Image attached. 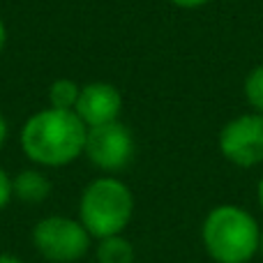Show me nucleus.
<instances>
[{"label":"nucleus","mask_w":263,"mask_h":263,"mask_svg":"<svg viewBox=\"0 0 263 263\" xmlns=\"http://www.w3.org/2000/svg\"><path fill=\"white\" fill-rule=\"evenodd\" d=\"M0 263H26L21 256L12 254V252H0Z\"/></svg>","instance_id":"obj_15"},{"label":"nucleus","mask_w":263,"mask_h":263,"mask_svg":"<svg viewBox=\"0 0 263 263\" xmlns=\"http://www.w3.org/2000/svg\"><path fill=\"white\" fill-rule=\"evenodd\" d=\"M242 92H245L250 109L263 116V65H256L254 69H250L245 83H242Z\"/></svg>","instance_id":"obj_11"},{"label":"nucleus","mask_w":263,"mask_h":263,"mask_svg":"<svg viewBox=\"0 0 263 263\" xmlns=\"http://www.w3.org/2000/svg\"><path fill=\"white\" fill-rule=\"evenodd\" d=\"M219 155L238 168H254L263 164V116L240 114L231 118L217 134Z\"/></svg>","instance_id":"obj_6"},{"label":"nucleus","mask_w":263,"mask_h":263,"mask_svg":"<svg viewBox=\"0 0 263 263\" xmlns=\"http://www.w3.org/2000/svg\"><path fill=\"white\" fill-rule=\"evenodd\" d=\"M86 132L88 127L74 111H58L46 106L23 123L18 143L28 162L35 166L63 168L83 157Z\"/></svg>","instance_id":"obj_1"},{"label":"nucleus","mask_w":263,"mask_h":263,"mask_svg":"<svg viewBox=\"0 0 263 263\" xmlns=\"http://www.w3.org/2000/svg\"><path fill=\"white\" fill-rule=\"evenodd\" d=\"M44 263H46V261H44Z\"/></svg>","instance_id":"obj_19"},{"label":"nucleus","mask_w":263,"mask_h":263,"mask_svg":"<svg viewBox=\"0 0 263 263\" xmlns=\"http://www.w3.org/2000/svg\"><path fill=\"white\" fill-rule=\"evenodd\" d=\"M95 259L97 263H134L136 252L129 238H125V233H120V236H109L97 240Z\"/></svg>","instance_id":"obj_9"},{"label":"nucleus","mask_w":263,"mask_h":263,"mask_svg":"<svg viewBox=\"0 0 263 263\" xmlns=\"http://www.w3.org/2000/svg\"><path fill=\"white\" fill-rule=\"evenodd\" d=\"M168 3L180 9H199V7H203V5H208L210 0H168Z\"/></svg>","instance_id":"obj_13"},{"label":"nucleus","mask_w":263,"mask_h":263,"mask_svg":"<svg viewBox=\"0 0 263 263\" xmlns=\"http://www.w3.org/2000/svg\"><path fill=\"white\" fill-rule=\"evenodd\" d=\"M81 86L74 79H55L49 86V106L58 111H74L77 109Z\"/></svg>","instance_id":"obj_10"},{"label":"nucleus","mask_w":263,"mask_h":263,"mask_svg":"<svg viewBox=\"0 0 263 263\" xmlns=\"http://www.w3.org/2000/svg\"><path fill=\"white\" fill-rule=\"evenodd\" d=\"M134 217V194L129 185L116 176H100L90 180L79 199V222L92 240L120 236Z\"/></svg>","instance_id":"obj_3"},{"label":"nucleus","mask_w":263,"mask_h":263,"mask_svg":"<svg viewBox=\"0 0 263 263\" xmlns=\"http://www.w3.org/2000/svg\"><path fill=\"white\" fill-rule=\"evenodd\" d=\"M12 194L16 201L28 205L44 203L51 196V180L40 166L21 168L12 176Z\"/></svg>","instance_id":"obj_8"},{"label":"nucleus","mask_w":263,"mask_h":263,"mask_svg":"<svg viewBox=\"0 0 263 263\" xmlns=\"http://www.w3.org/2000/svg\"><path fill=\"white\" fill-rule=\"evenodd\" d=\"M9 136V125H7V118H5L3 114H0V148L5 145V141H7Z\"/></svg>","instance_id":"obj_14"},{"label":"nucleus","mask_w":263,"mask_h":263,"mask_svg":"<svg viewBox=\"0 0 263 263\" xmlns=\"http://www.w3.org/2000/svg\"><path fill=\"white\" fill-rule=\"evenodd\" d=\"M256 201H259V208L263 210V176H261L259 185H256Z\"/></svg>","instance_id":"obj_17"},{"label":"nucleus","mask_w":263,"mask_h":263,"mask_svg":"<svg viewBox=\"0 0 263 263\" xmlns=\"http://www.w3.org/2000/svg\"><path fill=\"white\" fill-rule=\"evenodd\" d=\"M5 44H7V26H5V21L0 18V53L5 51Z\"/></svg>","instance_id":"obj_16"},{"label":"nucleus","mask_w":263,"mask_h":263,"mask_svg":"<svg viewBox=\"0 0 263 263\" xmlns=\"http://www.w3.org/2000/svg\"><path fill=\"white\" fill-rule=\"evenodd\" d=\"M30 242L46 263H77L90 252L92 236L79 222V217L46 215L35 222Z\"/></svg>","instance_id":"obj_4"},{"label":"nucleus","mask_w":263,"mask_h":263,"mask_svg":"<svg viewBox=\"0 0 263 263\" xmlns=\"http://www.w3.org/2000/svg\"><path fill=\"white\" fill-rule=\"evenodd\" d=\"M14 194H12V176L0 166V210H5L12 203Z\"/></svg>","instance_id":"obj_12"},{"label":"nucleus","mask_w":263,"mask_h":263,"mask_svg":"<svg viewBox=\"0 0 263 263\" xmlns=\"http://www.w3.org/2000/svg\"><path fill=\"white\" fill-rule=\"evenodd\" d=\"M261 224L247 208L219 203L201 224V245L215 263H250L259 256Z\"/></svg>","instance_id":"obj_2"},{"label":"nucleus","mask_w":263,"mask_h":263,"mask_svg":"<svg viewBox=\"0 0 263 263\" xmlns=\"http://www.w3.org/2000/svg\"><path fill=\"white\" fill-rule=\"evenodd\" d=\"M259 256L263 259V227H261V242H259Z\"/></svg>","instance_id":"obj_18"},{"label":"nucleus","mask_w":263,"mask_h":263,"mask_svg":"<svg viewBox=\"0 0 263 263\" xmlns=\"http://www.w3.org/2000/svg\"><path fill=\"white\" fill-rule=\"evenodd\" d=\"M74 114L81 118L86 127H100V125L120 120L123 114V95L114 83L92 81L81 86L77 109Z\"/></svg>","instance_id":"obj_7"},{"label":"nucleus","mask_w":263,"mask_h":263,"mask_svg":"<svg viewBox=\"0 0 263 263\" xmlns=\"http://www.w3.org/2000/svg\"><path fill=\"white\" fill-rule=\"evenodd\" d=\"M83 157L104 176H116L118 171L127 168L134 159V136L120 120L100 127H88Z\"/></svg>","instance_id":"obj_5"}]
</instances>
